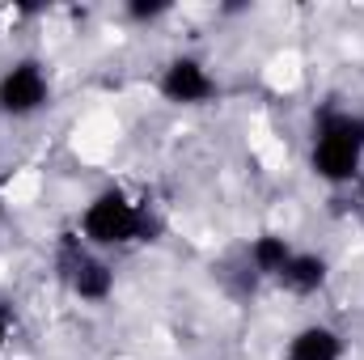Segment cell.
<instances>
[{"label":"cell","instance_id":"obj_9","mask_svg":"<svg viewBox=\"0 0 364 360\" xmlns=\"http://www.w3.org/2000/svg\"><path fill=\"white\" fill-rule=\"evenodd\" d=\"M161 13H170V0H132L127 4V17L132 21H153Z\"/></svg>","mask_w":364,"mask_h":360},{"label":"cell","instance_id":"obj_7","mask_svg":"<svg viewBox=\"0 0 364 360\" xmlns=\"http://www.w3.org/2000/svg\"><path fill=\"white\" fill-rule=\"evenodd\" d=\"M284 360H343V335L322 322H309L288 339Z\"/></svg>","mask_w":364,"mask_h":360},{"label":"cell","instance_id":"obj_11","mask_svg":"<svg viewBox=\"0 0 364 360\" xmlns=\"http://www.w3.org/2000/svg\"><path fill=\"white\" fill-rule=\"evenodd\" d=\"M352 212H356V216H364V179L352 182Z\"/></svg>","mask_w":364,"mask_h":360},{"label":"cell","instance_id":"obj_4","mask_svg":"<svg viewBox=\"0 0 364 360\" xmlns=\"http://www.w3.org/2000/svg\"><path fill=\"white\" fill-rule=\"evenodd\" d=\"M51 97V81L47 68L38 60H17L4 77H0V115L9 119H30L47 106Z\"/></svg>","mask_w":364,"mask_h":360},{"label":"cell","instance_id":"obj_5","mask_svg":"<svg viewBox=\"0 0 364 360\" xmlns=\"http://www.w3.org/2000/svg\"><path fill=\"white\" fill-rule=\"evenodd\" d=\"M161 97L174 102V106H203L208 97H216V81H212V73L199 60L178 55L161 73Z\"/></svg>","mask_w":364,"mask_h":360},{"label":"cell","instance_id":"obj_6","mask_svg":"<svg viewBox=\"0 0 364 360\" xmlns=\"http://www.w3.org/2000/svg\"><path fill=\"white\" fill-rule=\"evenodd\" d=\"M279 280V288H288L292 297H314L326 280H331V263H326V255H314V250H301V255H292L284 271L275 275Z\"/></svg>","mask_w":364,"mask_h":360},{"label":"cell","instance_id":"obj_2","mask_svg":"<svg viewBox=\"0 0 364 360\" xmlns=\"http://www.w3.org/2000/svg\"><path fill=\"white\" fill-rule=\"evenodd\" d=\"M314 174L331 186H352L364 166V115L326 106L314 119V149H309Z\"/></svg>","mask_w":364,"mask_h":360},{"label":"cell","instance_id":"obj_3","mask_svg":"<svg viewBox=\"0 0 364 360\" xmlns=\"http://www.w3.org/2000/svg\"><path fill=\"white\" fill-rule=\"evenodd\" d=\"M55 268H60V280L68 284L73 297L81 301H106L114 292V271L106 259L93 255V246L81 238V233H64L60 238V250H55Z\"/></svg>","mask_w":364,"mask_h":360},{"label":"cell","instance_id":"obj_1","mask_svg":"<svg viewBox=\"0 0 364 360\" xmlns=\"http://www.w3.org/2000/svg\"><path fill=\"white\" fill-rule=\"evenodd\" d=\"M161 233V216L149 199H132L123 186H106L97 191L85 212H81V238L110 250V246H132V242H153Z\"/></svg>","mask_w":364,"mask_h":360},{"label":"cell","instance_id":"obj_8","mask_svg":"<svg viewBox=\"0 0 364 360\" xmlns=\"http://www.w3.org/2000/svg\"><path fill=\"white\" fill-rule=\"evenodd\" d=\"M292 255H296V250L288 246L284 233H259V238L250 242V268L259 271V275H279Z\"/></svg>","mask_w":364,"mask_h":360},{"label":"cell","instance_id":"obj_10","mask_svg":"<svg viewBox=\"0 0 364 360\" xmlns=\"http://www.w3.org/2000/svg\"><path fill=\"white\" fill-rule=\"evenodd\" d=\"M9 331H13V309H9V305H0V348L9 344Z\"/></svg>","mask_w":364,"mask_h":360},{"label":"cell","instance_id":"obj_12","mask_svg":"<svg viewBox=\"0 0 364 360\" xmlns=\"http://www.w3.org/2000/svg\"><path fill=\"white\" fill-rule=\"evenodd\" d=\"M0 208H4V179H0Z\"/></svg>","mask_w":364,"mask_h":360}]
</instances>
